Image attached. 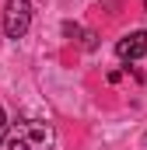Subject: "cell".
I'll return each mask as SVG.
<instances>
[{"label": "cell", "mask_w": 147, "mask_h": 150, "mask_svg": "<svg viewBox=\"0 0 147 150\" xmlns=\"http://www.w3.org/2000/svg\"><path fill=\"white\" fill-rule=\"evenodd\" d=\"M116 56L126 59V63H133V59L147 56V32H144V28H137V32L123 35L119 42H116Z\"/></svg>", "instance_id": "3"}, {"label": "cell", "mask_w": 147, "mask_h": 150, "mask_svg": "<svg viewBox=\"0 0 147 150\" xmlns=\"http://www.w3.org/2000/svg\"><path fill=\"white\" fill-rule=\"evenodd\" d=\"M4 129H7V112L0 108V133H4Z\"/></svg>", "instance_id": "5"}, {"label": "cell", "mask_w": 147, "mask_h": 150, "mask_svg": "<svg viewBox=\"0 0 147 150\" xmlns=\"http://www.w3.org/2000/svg\"><path fill=\"white\" fill-rule=\"evenodd\" d=\"M144 11H147V0H144Z\"/></svg>", "instance_id": "6"}, {"label": "cell", "mask_w": 147, "mask_h": 150, "mask_svg": "<svg viewBox=\"0 0 147 150\" xmlns=\"http://www.w3.org/2000/svg\"><path fill=\"white\" fill-rule=\"evenodd\" d=\"M28 28H32V0H7L4 4V35L25 38Z\"/></svg>", "instance_id": "2"}, {"label": "cell", "mask_w": 147, "mask_h": 150, "mask_svg": "<svg viewBox=\"0 0 147 150\" xmlns=\"http://www.w3.org/2000/svg\"><path fill=\"white\" fill-rule=\"evenodd\" d=\"M56 140V129L53 122H42V119H25L11 129H4L0 136V150H49Z\"/></svg>", "instance_id": "1"}, {"label": "cell", "mask_w": 147, "mask_h": 150, "mask_svg": "<svg viewBox=\"0 0 147 150\" xmlns=\"http://www.w3.org/2000/svg\"><path fill=\"white\" fill-rule=\"evenodd\" d=\"M63 35H70V38H77V35H81V28H77V25H70V21H67V25H63Z\"/></svg>", "instance_id": "4"}, {"label": "cell", "mask_w": 147, "mask_h": 150, "mask_svg": "<svg viewBox=\"0 0 147 150\" xmlns=\"http://www.w3.org/2000/svg\"><path fill=\"white\" fill-rule=\"evenodd\" d=\"M144 143H147V136H144Z\"/></svg>", "instance_id": "7"}]
</instances>
